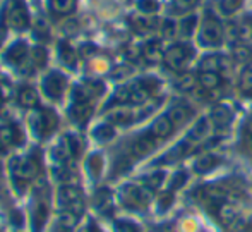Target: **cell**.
Masks as SVG:
<instances>
[{
	"instance_id": "1",
	"label": "cell",
	"mask_w": 252,
	"mask_h": 232,
	"mask_svg": "<svg viewBox=\"0 0 252 232\" xmlns=\"http://www.w3.org/2000/svg\"><path fill=\"white\" fill-rule=\"evenodd\" d=\"M7 174H9L10 193L16 196V199L28 198L33 186L40 179H43V160L36 153V150H31L23 155H10L7 162Z\"/></svg>"
},
{
	"instance_id": "2",
	"label": "cell",
	"mask_w": 252,
	"mask_h": 232,
	"mask_svg": "<svg viewBox=\"0 0 252 232\" xmlns=\"http://www.w3.org/2000/svg\"><path fill=\"white\" fill-rule=\"evenodd\" d=\"M26 212V232H47L55 217V203H53V188L47 177L40 179L33 186L24 205Z\"/></svg>"
},
{
	"instance_id": "3",
	"label": "cell",
	"mask_w": 252,
	"mask_h": 232,
	"mask_svg": "<svg viewBox=\"0 0 252 232\" xmlns=\"http://www.w3.org/2000/svg\"><path fill=\"white\" fill-rule=\"evenodd\" d=\"M55 212H69L79 217H88V198L77 183L57 184L53 188Z\"/></svg>"
},
{
	"instance_id": "4",
	"label": "cell",
	"mask_w": 252,
	"mask_h": 232,
	"mask_svg": "<svg viewBox=\"0 0 252 232\" xmlns=\"http://www.w3.org/2000/svg\"><path fill=\"white\" fill-rule=\"evenodd\" d=\"M60 126V117L52 107H38L28 116V129L36 141H47L55 136Z\"/></svg>"
},
{
	"instance_id": "5",
	"label": "cell",
	"mask_w": 252,
	"mask_h": 232,
	"mask_svg": "<svg viewBox=\"0 0 252 232\" xmlns=\"http://www.w3.org/2000/svg\"><path fill=\"white\" fill-rule=\"evenodd\" d=\"M69 77L62 71H47L40 81V93L43 98L50 100L52 103L62 102L69 91Z\"/></svg>"
},
{
	"instance_id": "6",
	"label": "cell",
	"mask_w": 252,
	"mask_h": 232,
	"mask_svg": "<svg viewBox=\"0 0 252 232\" xmlns=\"http://www.w3.org/2000/svg\"><path fill=\"white\" fill-rule=\"evenodd\" d=\"M150 201V189L144 186L126 184L119 189V203L129 210H141Z\"/></svg>"
},
{
	"instance_id": "7",
	"label": "cell",
	"mask_w": 252,
	"mask_h": 232,
	"mask_svg": "<svg viewBox=\"0 0 252 232\" xmlns=\"http://www.w3.org/2000/svg\"><path fill=\"white\" fill-rule=\"evenodd\" d=\"M24 145V131L16 122L0 124V156L9 155L10 152Z\"/></svg>"
},
{
	"instance_id": "8",
	"label": "cell",
	"mask_w": 252,
	"mask_h": 232,
	"mask_svg": "<svg viewBox=\"0 0 252 232\" xmlns=\"http://www.w3.org/2000/svg\"><path fill=\"white\" fill-rule=\"evenodd\" d=\"M3 60L10 67L24 73V69H33L31 66V48H28L24 41H16L3 52Z\"/></svg>"
},
{
	"instance_id": "9",
	"label": "cell",
	"mask_w": 252,
	"mask_h": 232,
	"mask_svg": "<svg viewBox=\"0 0 252 232\" xmlns=\"http://www.w3.org/2000/svg\"><path fill=\"white\" fill-rule=\"evenodd\" d=\"M30 12L23 0H9L5 12L7 28H12L14 31H24L30 28Z\"/></svg>"
},
{
	"instance_id": "10",
	"label": "cell",
	"mask_w": 252,
	"mask_h": 232,
	"mask_svg": "<svg viewBox=\"0 0 252 232\" xmlns=\"http://www.w3.org/2000/svg\"><path fill=\"white\" fill-rule=\"evenodd\" d=\"M190 57H192V48L187 46L186 43L172 45L165 53H163V59H165L166 66L173 71L186 69V66L189 64Z\"/></svg>"
},
{
	"instance_id": "11",
	"label": "cell",
	"mask_w": 252,
	"mask_h": 232,
	"mask_svg": "<svg viewBox=\"0 0 252 232\" xmlns=\"http://www.w3.org/2000/svg\"><path fill=\"white\" fill-rule=\"evenodd\" d=\"M16 102L21 109L31 112V110L41 107V93L31 84H23L16 91Z\"/></svg>"
},
{
	"instance_id": "12",
	"label": "cell",
	"mask_w": 252,
	"mask_h": 232,
	"mask_svg": "<svg viewBox=\"0 0 252 232\" xmlns=\"http://www.w3.org/2000/svg\"><path fill=\"white\" fill-rule=\"evenodd\" d=\"M93 112H94L93 102H76V100H70L69 110H67L69 119L74 124H77V126H84L91 119Z\"/></svg>"
},
{
	"instance_id": "13",
	"label": "cell",
	"mask_w": 252,
	"mask_h": 232,
	"mask_svg": "<svg viewBox=\"0 0 252 232\" xmlns=\"http://www.w3.org/2000/svg\"><path fill=\"white\" fill-rule=\"evenodd\" d=\"M225 37L223 26L220 24V21H216L215 17H208L202 24L201 30V41L204 45H220Z\"/></svg>"
},
{
	"instance_id": "14",
	"label": "cell",
	"mask_w": 252,
	"mask_h": 232,
	"mask_svg": "<svg viewBox=\"0 0 252 232\" xmlns=\"http://www.w3.org/2000/svg\"><path fill=\"white\" fill-rule=\"evenodd\" d=\"M91 208L100 215H108L113 208V196L106 188H98L91 198Z\"/></svg>"
},
{
	"instance_id": "15",
	"label": "cell",
	"mask_w": 252,
	"mask_h": 232,
	"mask_svg": "<svg viewBox=\"0 0 252 232\" xmlns=\"http://www.w3.org/2000/svg\"><path fill=\"white\" fill-rule=\"evenodd\" d=\"M156 139L153 134H144V136H139L136 141L130 145V153H132L136 158H143V156L150 155L153 150L156 148Z\"/></svg>"
},
{
	"instance_id": "16",
	"label": "cell",
	"mask_w": 252,
	"mask_h": 232,
	"mask_svg": "<svg viewBox=\"0 0 252 232\" xmlns=\"http://www.w3.org/2000/svg\"><path fill=\"white\" fill-rule=\"evenodd\" d=\"M173 129H175V126H173V122L170 120V117L168 116H161L151 124L150 133L155 138L163 139V138H168L170 134L173 133Z\"/></svg>"
},
{
	"instance_id": "17",
	"label": "cell",
	"mask_w": 252,
	"mask_h": 232,
	"mask_svg": "<svg viewBox=\"0 0 252 232\" xmlns=\"http://www.w3.org/2000/svg\"><path fill=\"white\" fill-rule=\"evenodd\" d=\"M201 71H209V73H218L221 69H230V60L220 55H208L201 60Z\"/></svg>"
},
{
	"instance_id": "18",
	"label": "cell",
	"mask_w": 252,
	"mask_h": 232,
	"mask_svg": "<svg viewBox=\"0 0 252 232\" xmlns=\"http://www.w3.org/2000/svg\"><path fill=\"white\" fill-rule=\"evenodd\" d=\"M218 217H220V222L225 227H233L237 219H239V212H237L235 206L228 205V203H221V206L218 208Z\"/></svg>"
},
{
	"instance_id": "19",
	"label": "cell",
	"mask_w": 252,
	"mask_h": 232,
	"mask_svg": "<svg viewBox=\"0 0 252 232\" xmlns=\"http://www.w3.org/2000/svg\"><path fill=\"white\" fill-rule=\"evenodd\" d=\"M232 120V110L225 105H216L211 112V122L218 127H225Z\"/></svg>"
},
{
	"instance_id": "20",
	"label": "cell",
	"mask_w": 252,
	"mask_h": 232,
	"mask_svg": "<svg viewBox=\"0 0 252 232\" xmlns=\"http://www.w3.org/2000/svg\"><path fill=\"white\" fill-rule=\"evenodd\" d=\"M130 120H132V112L126 107H117L115 110H112L106 116V122L113 124V126H119V124L122 126V124H127Z\"/></svg>"
},
{
	"instance_id": "21",
	"label": "cell",
	"mask_w": 252,
	"mask_h": 232,
	"mask_svg": "<svg viewBox=\"0 0 252 232\" xmlns=\"http://www.w3.org/2000/svg\"><path fill=\"white\" fill-rule=\"evenodd\" d=\"M197 83L201 84L204 90L213 91L221 84V77L218 73H209V71H201L199 76H197Z\"/></svg>"
},
{
	"instance_id": "22",
	"label": "cell",
	"mask_w": 252,
	"mask_h": 232,
	"mask_svg": "<svg viewBox=\"0 0 252 232\" xmlns=\"http://www.w3.org/2000/svg\"><path fill=\"white\" fill-rule=\"evenodd\" d=\"M170 117V120L173 122V126H182L190 119V109H187L186 105H175L170 109V112L166 114Z\"/></svg>"
},
{
	"instance_id": "23",
	"label": "cell",
	"mask_w": 252,
	"mask_h": 232,
	"mask_svg": "<svg viewBox=\"0 0 252 232\" xmlns=\"http://www.w3.org/2000/svg\"><path fill=\"white\" fill-rule=\"evenodd\" d=\"M209 122H211L209 119H201L199 122H197L196 126L192 127V131L189 133V136H187V141L199 143V141H202V139L208 138V134H209Z\"/></svg>"
},
{
	"instance_id": "24",
	"label": "cell",
	"mask_w": 252,
	"mask_h": 232,
	"mask_svg": "<svg viewBox=\"0 0 252 232\" xmlns=\"http://www.w3.org/2000/svg\"><path fill=\"white\" fill-rule=\"evenodd\" d=\"M48 62V53L43 46L36 45L31 48V66H33L34 71H40L47 66Z\"/></svg>"
},
{
	"instance_id": "25",
	"label": "cell",
	"mask_w": 252,
	"mask_h": 232,
	"mask_svg": "<svg viewBox=\"0 0 252 232\" xmlns=\"http://www.w3.org/2000/svg\"><path fill=\"white\" fill-rule=\"evenodd\" d=\"M86 170H88V174H90L91 179H98V177L101 176V172H103V158H101V155L93 153V155L88 156Z\"/></svg>"
},
{
	"instance_id": "26",
	"label": "cell",
	"mask_w": 252,
	"mask_h": 232,
	"mask_svg": "<svg viewBox=\"0 0 252 232\" xmlns=\"http://www.w3.org/2000/svg\"><path fill=\"white\" fill-rule=\"evenodd\" d=\"M50 7L57 16H69L76 9V0H50Z\"/></svg>"
},
{
	"instance_id": "27",
	"label": "cell",
	"mask_w": 252,
	"mask_h": 232,
	"mask_svg": "<svg viewBox=\"0 0 252 232\" xmlns=\"http://www.w3.org/2000/svg\"><path fill=\"white\" fill-rule=\"evenodd\" d=\"M59 57H60V60L65 64V66H74V64H76V60H77L76 50L67 43V41H62V43L59 45Z\"/></svg>"
},
{
	"instance_id": "28",
	"label": "cell",
	"mask_w": 252,
	"mask_h": 232,
	"mask_svg": "<svg viewBox=\"0 0 252 232\" xmlns=\"http://www.w3.org/2000/svg\"><path fill=\"white\" fill-rule=\"evenodd\" d=\"M113 136H115V127H113V124H110V122L100 124V126L93 129V138L101 143L110 141Z\"/></svg>"
},
{
	"instance_id": "29",
	"label": "cell",
	"mask_w": 252,
	"mask_h": 232,
	"mask_svg": "<svg viewBox=\"0 0 252 232\" xmlns=\"http://www.w3.org/2000/svg\"><path fill=\"white\" fill-rule=\"evenodd\" d=\"M239 86L244 93H252V62L247 64L240 73Z\"/></svg>"
},
{
	"instance_id": "30",
	"label": "cell",
	"mask_w": 252,
	"mask_h": 232,
	"mask_svg": "<svg viewBox=\"0 0 252 232\" xmlns=\"http://www.w3.org/2000/svg\"><path fill=\"white\" fill-rule=\"evenodd\" d=\"M196 76L192 73H182L177 79V88L182 91H190L194 86H196Z\"/></svg>"
},
{
	"instance_id": "31",
	"label": "cell",
	"mask_w": 252,
	"mask_h": 232,
	"mask_svg": "<svg viewBox=\"0 0 252 232\" xmlns=\"http://www.w3.org/2000/svg\"><path fill=\"white\" fill-rule=\"evenodd\" d=\"M216 163H218V158H216L215 155H204L197 160L196 165H194V169H196L197 172H208V170L213 169Z\"/></svg>"
},
{
	"instance_id": "32",
	"label": "cell",
	"mask_w": 252,
	"mask_h": 232,
	"mask_svg": "<svg viewBox=\"0 0 252 232\" xmlns=\"http://www.w3.org/2000/svg\"><path fill=\"white\" fill-rule=\"evenodd\" d=\"M163 181H165V174L163 172H156V174H151V176L144 177V188H148L150 191H155V189H158L159 186L163 184Z\"/></svg>"
},
{
	"instance_id": "33",
	"label": "cell",
	"mask_w": 252,
	"mask_h": 232,
	"mask_svg": "<svg viewBox=\"0 0 252 232\" xmlns=\"http://www.w3.org/2000/svg\"><path fill=\"white\" fill-rule=\"evenodd\" d=\"M74 232H103V231L100 229V226H98L96 220H94L93 217H86V219L81 222V226Z\"/></svg>"
},
{
	"instance_id": "34",
	"label": "cell",
	"mask_w": 252,
	"mask_h": 232,
	"mask_svg": "<svg viewBox=\"0 0 252 232\" xmlns=\"http://www.w3.org/2000/svg\"><path fill=\"white\" fill-rule=\"evenodd\" d=\"M194 28H196V17L194 16H187L180 21V33H182V37H190Z\"/></svg>"
},
{
	"instance_id": "35",
	"label": "cell",
	"mask_w": 252,
	"mask_h": 232,
	"mask_svg": "<svg viewBox=\"0 0 252 232\" xmlns=\"http://www.w3.org/2000/svg\"><path fill=\"white\" fill-rule=\"evenodd\" d=\"M161 55L163 53H161V50H159L158 43H150L146 48H144V57H146L150 62H156Z\"/></svg>"
},
{
	"instance_id": "36",
	"label": "cell",
	"mask_w": 252,
	"mask_h": 232,
	"mask_svg": "<svg viewBox=\"0 0 252 232\" xmlns=\"http://www.w3.org/2000/svg\"><path fill=\"white\" fill-rule=\"evenodd\" d=\"M113 232H137V227L129 220H115L113 222Z\"/></svg>"
},
{
	"instance_id": "37",
	"label": "cell",
	"mask_w": 252,
	"mask_h": 232,
	"mask_svg": "<svg viewBox=\"0 0 252 232\" xmlns=\"http://www.w3.org/2000/svg\"><path fill=\"white\" fill-rule=\"evenodd\" d=\"M139 9L143 14H153L158 9V3L155 0H139Z\"/></svg>"
},
{
	"instance_id": "38",
	"label": "cell",
	"mask_w": 252,
	"mask_h": 232,
	"mask_svg": "<svg viewBox=\"0 0 252 232\" xmlns=\"http://www.w3.org/2000/svg\"><path fill=\"white\" fill-rule=\"evenodd\" d=\"M197 2H199V0H173L175 7L179 10H182V12H186V10H190L192 7H196Z\"/></svg>"
},
{
	"instance_id": "39",
	"label": "cell",
	"mask_w": 252,
	"mask_h": 232,
	"mask_svg": "<svg viewBox=\"0 0 252 232\" xmlns=\"http://www.w3.org/2000/svg\"><path fill=\"white\" fill-rule=\"evenodd\" d=\"M246 148L247 152L252 153V119L247 122V129H246Z\"/></svg>"
},
{
	"instance_id": "40",
	"label": "cell",
	"mask_w": 252,
	"mask_h": 232,
	"mask_svg": "<svg viewBox=\"0 0 252 232\" xmlns=\"http://www.w3.org/2000/svg\"><path fill=\"white\" fill-rule=\"evenodd\" d=\"M249 57V50H247V46H237L235 48V59L239 60H244Z\"/></svg>"
},
{
	"instance_id": "41",
	"label": "cell",
	"mask_w": 252,
	"mask_h": 232,
	"mask_svg": "<svg viewBox=\"0 0 252 232\" xmlns=\"http://www.w3.org/2000/svg\"><path fill=\"white\" fill-rule=\"evenodd\" d=\"M165 37H173V24L172 23H166L165 24Z\"/></svg>"
},
{
	"instance_id": "42",
	"label": "cell",
	"mask_w": 252,
	"mask_h": 232,
	"mask_svg": "<svg viewBox=\"0 0 252 232\" xmlns=\"http://www.w3.org/2000/svg\"><path fill=\"white\" fill-rule=\"evenodd\" d=\"M2 183H3V167L0 163V188H2Z\"/></svg>"
},
{
	"instance_id": "43",
	"label": "cell",
	"mask_w": 252,
	"mask_h": 232,
	"mask_svg": "<svg viewBox=\"0 0 252 232\" xmlns=\"http://www.w3.org/2000/svg\"><path fill=\"white\" fill-rule=\"evenodd\" d=\"M47 232H63V231H60V229H57V227H53V226H50V229H48Z\"/></svg>"
},
{
	"instance_id": "44",
	"label": "cell",
	"mask_w": 252,
	"mask_h": 232,
	"mask_svg": "<svg viewBox=\"0 0 252 232\" xmlns=\"http://www.w3.org/2000/svg\"><path fill=\"white\" fill-rule=\"evenodd\" d=\"M2 109H3V103H2V102H0V112H2Z\"/></svg>"
},
{
	"instance_id": "45",
	"label": "cell",
	"mask_w": 252,
	"mask_h": 232,
	"mask_svg": "<svg viewBox=\"0 0 252 232\" xmlns=\"http://www.w3.org/2000/svg\"><path fill=\"white\" fill-rule=\"evenodd\" d=\"M0 232H5V231H3V229H2V227H0Z\"/></svg>"
}]
</instances>
